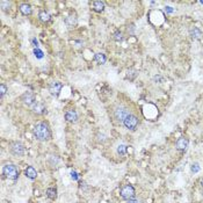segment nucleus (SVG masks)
<instances>
[{"label":"nucleus","mask_w":203,"mask_h":203,"mask_svg":"<svg viewBox=\"0 0 203 203\" xmlns=\"http://www.w3.org/2000/svg\"><path fill=\"white\" fill-rule=\"evenodd\" d=\"M34 136L38 141H48L51 137V132H50V128L47 123L44 122H40L37 123L35 128H34Z\"/></svg>","instance_id":"obj_1"},{"label":"nucleus","mask_w":203,"mask_h":203,"mask_svg":"<svg viewBox=\"0 0 203 203\" xmlns=\"http://www.w3.org/2000/svg\"><path fill=\"white\" fill-rule=\"evenodd\" d=\"M2 173L7 179H11V180H16L19 178V170L15 165L13 164H7L5 165L4 168H2Z\"/></svg>","instance_id":"obj_2"},{"label":"nucleus","mask_w":203,"mask_h":203,"mask_svg":"<svg viewBox=\"0 0 203 203\" xmlns=\"http://www.w3.org/2000/svg\"><path fill=\"white\" fill-rule=\"evenodd\" d=\"M135 188L130 185H126L121 189V197L123 200H126V201H130V200L134 199L135 196Z\"/></svg>","instance_id":"obj_3"},{"label":"nucleus","mask_w":203,"mask_h":203,"mask_svg":"<svg viewBox=\"0 0 203 203\" xmlns=\"http://www.w3.org/2000/svg\"><path fill=\"white\" fill-rule=\"evenodd\" d=\"M114 115H115V118H116L117 121L123 122L124 120H126V116H128V115H130V111H129V109H128V108L123 107V106H120V107H117V108L115 109V111H114Z\"/></svg>","instance_id":"obj_4"},{"label":"nucleus","mask_w":203,"mask_h":203,"mask_svg":"<svg viewBox=\"0 0 203 203\" xmlns=\"http://www.w3.org/2000/svg\"><path fill=\"white\" fill-rule=\"evenodd\" d=\"M123 124H124V126H126V129L135 130L138 126V118L135 115L130 114V115H128L126 117V120L123 121Z\"/></svg>","instance_id":"obj_5"},{"label":"nucleus","mask_w":203,"mask_h":203,"mask_svg":"<svg viewBox=\"0 0 203 203\" xmlns=\"http://www.w3.org/2000/svg\"><path fill=\"white\" fill-rule=\"evenodd\" d=\"M21 100L23 102L24 105L29 106V107H34V106L36 105V97H35V94L32 93V92H26V93L21 97Z\"/></svg>","instance_id":"obj_6"},{"label":"nucleus","mask_w":203,"mask_h":203,"mask_svg":"<svg viewBox=\"0 0 203 203\" xmlns=\"http://www.w3.org/2000/svg\"><path fill=\"white\" fill-rule=\"evenodd\" d=\"M11 151H12V153L14 154V156L20 157V156H23L24 154L26 149H24L23 144H21V143H19V142H15L11 145Z\"/></svg>","instance_id":"obj_7"},{"label":"nucleus","mask_w":203,"mask_h":203,"mask_svg":"<svg viewBox=\"0 0 203 203\" xmlns=\"http://www.w3.org/2000/svg\"><path fill=\"white\" fill-rule=\"evenodd\" d=\"M62 87H63V85H62L59 81H52L50 85H49V92L52 94V95H58V94L61 93L62 91Z\"/></svg>","instance_id":"obj_8"},{"label":"nucleus","mask_w":203,"mask_h":203,"mask_svg":"<svg viewBox=\"0 0 203 203\" xmlns=\"http://www.w3.org/2000/svg\"><path fill=\"white\" fill-rule=\"evenodd\" d=\"M175 146L179 151H185L188 147V139L186 137H180L175 143Z\"/></svg>","instance_id":"obj_9"},{"label":"nucleus","mask_w":203,"mask_h":203,"mask_svg":"<svg viewBox=\"0 0 203 203\" xmlns=\"http://www.w3.org/2000/svg\"><path fill=\"white\" fill-rule=\"evenodd\" d=\"M65 118L66 121L71 122V123H74V122L78 121V114L76 110H67L66 114H65Z\"/></svg>","instance_id":"obj_10"},{"label":"nucleus","mask_w":203,"mask_h":203,"mask_svg":"<svg viewBox=\"0 0 203 203\" xmlns=\"http://www.w3.org/2000/svg\"><path fill=\"white\" fill-rule=\"evenodd\" d=\"M26 176L27 178H29L30 180H34V179H36V176H37V172H36V170L32 166H28L27 167V170H26Z\"/></svg>","instance_id":"obj_11"},{"label":"nucleus","mask_w":203,"mask_h":203,"mask_svg":"<svg viewBox=\"0 0 203 203\" xmlns=\"http://www.w3.org/2000/svg\"><path fill=\"white\" fill-rule=\"evenodd\" d=\"M93 9L97 13L103 12V9H105V2H103V1H101V0H97V1H94V2H93Z\"/></svg>","instance_id":"obj_12"},{"label":"nucleus","mask_w":203,"mask_h":203,"mask_svg":"<svg viewBox=\"0 0 203 203\" xmlns=\"http://www.w3.org/2000/svg\"><path fill=\"white\" fill-rule=\"evenodd\" d=\"M20 12L26 16L30 15V14H32V7H30L28 4H21L20 5Z\"/></svg>","instance_id":"obj_13"},{"label":"nucleus","mask_w":203,"mask_h":203,"mask_svg":"<svg viewBox=\"0 0 203 203\" xmlns=\"http://www.w3.org/2000/svg\"><path fill=\"white\" fill-rule=\"evenodd\" d=\"M65 23L69 27H74L77 24V16L76 15H69L65 19Z\"/></svg>","instance_id":"obj_14"},{"label":"nucleus","mask_w":203,"mask_h":203,"mask_svg":"<svg viewBox=\"0 0 203 203\" xmlns=\"http://www.w3.org/2000/svg\"><path fill=\"white\" fill-rule=\"evenodd\" d=\"M38 17H40V20L42 22H49V21L51 20V15L48 12H45V11H41L38 13Z\"/></svg>","instance_id":"obj_15"},{"label":"nucleus","mask_w":203,"mask_h":203,"mask_svg":"<svg viewBox=\"0 0 203 203\" xmlns=\"http://www.w3.org/2000/svg\"><path fill=\"white\" fill-rule=\"evenodd\" d=\"M191 36L193 37V38H201V36H202V32L197 27H194V28L191 29Z\"/></svg>","instance_id":"obj_16"},{"label":"nucleus","mask_w":203,"mask_h":203,"mask_svg":"<svg viewBox=\"0 0 203 203\" xmlns=\"http://www.w3.org/2000/svg\"><path fill=\"white\" fill-rule=\"evenodd\" d=\"M95 61H97V64H105L106 61H107V57H106V55H103L101 52L95 53Z\"/></svg>","instance_id":"obj_17"},{"label":"nucleus","mask_w":203,"mask_h":203,"mask_svg":"<svg viewBox=\"0 0 203 203\" xmlns=\"http://www.w3.org/2000/svg\"><path fill=\"white\" fill-rule=\"evenodd\" d=\"M47 196H48L50 200H56V197H57L56 188H48V191H47Z\"/></svg>","instance_id":"obj_18"},{"label":"nucleus","mask_w":203,"mask_h":203,"mask_svg":"<svg viewBox=\"0 0 203 203\" xmlns=\"http://www.w3.org/2000/svg\"><path fill=\"white\" fill-rule=\"evenodd\" d=\"M32 109H34V111H35V113H37V114H43V113H44L45 108H44V106L42 105V103H36V105L32 107Z\"/></svg>","instance_id":"obj_19"},{"label":"nucleus","mask_w":203,"mask_h":203,"mask_svg":"<svg viewBox=\"0 0 203 203\" xmlns=\"http://www.w3.org/2000/svg\"><path fill=\"white\" fill-rule=\"evenodd\" d=\"M117 153L120 154V156H126V145H123V144L118 145V147H117Z\"/></svg>","instance_id":"obj_20"},{"label":"nucleus","mask_w":203,"mask_h":203,"mask_svg":"<svg viewBox=\"0 0 203 203\" xmlns=\"http://www.w3.org/2000/svg\"><path fill=\"white\" fill-rule=\"evenodd\" d=\"M34 55H35V56H36V58H38V59H41V58H43V57H44V53H43V51H42L41 49H38V48L34 49Z\"/></svg>","instance_id":"obj_21"},{"label":"nucleus","mask_w":203,"mask_h":203,"mask_svg":"<svg viewBox=\"0 0 203 203\" xmlns=\"http://www.w3.org/2000/svg\"><path fill=\"white\" fill-rule=\"evenodd\" d=\"M0 6H1V8H2V11H6V9L9 8V6H11V1L1 0V1H0Z\"/></svg>","instance_id":"obj_22"},{"label":"nucleus","mask_w":203,"mask_h":203,"mask_svg":"<svg viewBox=\"0 0 203 203\" xmlns=\"http://www.w3.org/2000/svg\"><path fill=\"white\" fill-rule=\"evenodd\" d=\"M6 92H7V87H6V85H4V84H1L0 85V97H2L6 94Z\"/></svg>","instance_id":"obj_23"},{"label":"nucleus","mask_w":203,"mask_h":203,"mask_svg":"<svg viewBox=\"0 0 203 203\" xmlns=\"http://www.w3.org/2000/svg\"><path fill=\"white\" fill-rule=\"evenodd\" d=\"M114 40L115 41H122L123 40V36H122V32H116L115 34H114Z\"/></svg>","instance_id":"obj_24"},{"label":"nucleus","mask_w":203,"mask_h":203,"mask_svg":"<svg viewBox=\"0 0 203 203\" xmlns=\"http://www.w3.org/2000/svg\"><path fill=\"white\" fill-rule=\"evenodd\" d=\"M199 171H200V167L197 164H195V165L191 166V172H193V173H196V172H199Z\"/></svg>","instance_id":"obj_25"},{"label":"nucleus","mask_w":203,"mask_h":203,"mask_svg":"<svg viewBox=\"0 0 203 203\" xmlns=\"http://www.w3.org/2000/svg\"><path fill=\"white\" fill-rule=\"evenodd\" d=\"M71 178H72L73 180H78V174L76 172H71Z\"/></svg>","instance_id":"obj_26"},{"label":"nucleus","mask_w":203,"mask_h":203,"mask_svg":"<svg viewBox=\"0 0 203 203\" xmlns=\"http://www.w3.org/2000/svg\"><path fill=\"white\" fill-rule=\"evenodd\" d=\"M129 203H143V202L141 201V200H138V199H132V200H130Z\"/></svg>","instance_id":"obj_27"},{"label":"nucleus","mask_w":203,"mask_h":203,"mask_svg":"<svg viewBox=\"0 0 203 203\" xmlns=\"http://www.w3.org/2000/svg\"><path fill=\"white\" fill-rule=\"evenodd\" d=\"M165 11H166L167 13H173V12H174V9H173L172 7H170V6H167V7L165 8Z\"/></svg>","instance_id":"obj_28"},{"label":"nucleus","mask_w":203,"mask_h":203,"mask_svg":"<svg viewBox=\"0 0 203 203\" xmlns=\"http://www.w3.org/2000/svg\"><path fill=\"white\" fill-rule=\"evenodd\" d=\"M32 44H34V47H35V48H38V42H37V40L36 38H32Z\"/></svg>","instance_id":"obj_29"},{"label":"nucleus","mask_w":203,"mask_h":203,"mask_svg":"<svg viewBox=\"0 0 203 203\" xmlns=\"http://www.w3.org/2000/svg\"><path fill=\"white\" fill-rule=\"evenodd\" d=\"M201 186H202V188H203V180L201 181Z\"/></svg>","instance_id":"obj_30"}]
</instances>
